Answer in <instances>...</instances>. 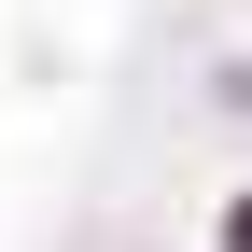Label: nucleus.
I'll return each instance as SVG.
<instances>
[{
    "label": "nucleus",
    "instance_id": "obj_1",
    "mask_svg": "<svg viewBox=\"0 0 252 252\" xmlns=\"http://www.w3.org/2000/svg\"><path fill=\"white\" fill-rule=\"evenodd\" d=\"M224 252H252V196H238V210H224Z\"/></svg>",
    "mask_w": 252,
    "mask_h": 252
},
{
    "label": "nucleus",
    "instance_id": "obj_2",
    "mask_svg": "<svg viewBox=\"0 0 252 252\" xmlns=\"http://www.w3.org/2000/svg\"><path fill=\"white\" fill-rule=\"evenodd\" d=\"M224 98H238V112H252V70H224Z\"/></svg>",
    "mask_w": 252,
    "mask_h": 252
}]
</instances>
